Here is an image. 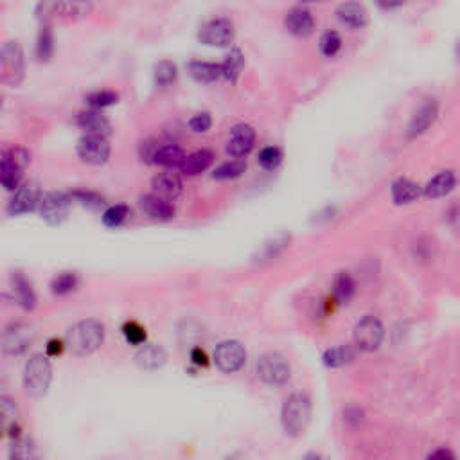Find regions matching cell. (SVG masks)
<instances>
[{
  "label": "cell",
  "mask_w": 460,
  "mask_h": 460,
  "mask_svg": "<svg viewBox=\"0 0 460 460\" xmlns=\"http://www.w3.org/2000/svg\"><path fill=\"white\" fill-rule=\"evenodd\" d=\"M167 354L162 347L153 344L143 345L135 354V363L144 370H157L166 363Z\"/></svg>",
  "instance_id": "7402d4cb"
},
{
  "label": "cell",
  "mask_w": 460,
  "mask_h": 460,
  "mask_svg": "<svg viewBox=\"0 0 460 460\" xmlns=\"http://www.w3.org/2000/svg\"><path fill=\"white\" fill-rule=\"evenodd\" d=\"M190 360H193V363H196L198 367L209 365V358H207L205 351H202L200 347H196V349L190 351Z\"/></svg>",
  "instance_id": "7dc6e473"
},
{
  "label": "cell",
  "mask_w": 460,
  "mask_h": 460,
  "mask_svg": "<svg viewBox=\"0 0 460 460\" xmlns=\"http://www.w3.org/2000/svg\"><path fill=\"white\" fill-rule=\"evenodd\" d=\"M354 360V353L349 345H337L324 353V363L331 369H340V367L349 365Z\"/></svg>",
  "instance_id": "f546056e"
},
{
  "label": "cell",
  "mask_w": 460,
  "mask_h": 460,
  "mask_svg": "<svg viewBox=\"0 0 460 460\" xmlns=\"http://www.w3.org/2000/svg\"><path fill=\"white\" fill-rule=\"evenodd\" d=\"M9 460H36V452L31 440L16 439L9 449Z\"/></svg>",
  "instance_id": "ab89813d"
},
{
  "label": "cell",
  "mask_w": 460,
  "mask_h": 460,
  "mask_svg": "<svg viewBox=\"0 0 460 460\" xmlns=\"http://www.w3.org/2000/svg\"><path fill=\"white\" fill-rule=\"evenodd\" d=\"M128 218H130V207L124 205V203L108 207L103 212V223L108 229H119L121 225L126 223Z\"/></svg>",
  "instance_id": "836d02e7"
},
{
  "label": "cell",
  "mask_w": 460,
  "mask_h": 460,
  "mask_svg": "<svg viewBox=\"0 0 460 460\" xmlns=\"http://www.w3.org/2000/svg\"><path fill=\"white\" fill-rule=\"evenodd\" d=\"M243 67H245V56L239 49H232L229 54L225 56V60L222 61V74L226 81L236 83L241 74Z\"/></svg>",
  "instance_id": "f1b7e54d"
},
{
  "label": "cell",
  "mask_w": 460,
  "mask_h": 460,
  "mask_svg": "<svg viewBox=\"0 0 460 460\" xmlns=\"http://www.w3.org/2000/svg\"><path fill=\"white\" fill-rule=\"evenodd\" d=\"M42 196L40 190L36 189L31 183L20 186V189L15 190V195L11 196L8 203V214L9 216H20L25 212H31L36 205H40Z\"/></svg>",
  "instance_id": "4fadbf2b"
},
{
  "label": "cell",
  "mask_w": 460,
  "mask_h": 460,
  "mask_svg": "<svg viewBox=\"0 0 460 460\" xmlns=\"http://www.w3.org/2000/svg\"><path fill=\"white\" fill-rule=\"evenodd\" d=\"M311 419V401L302 392H295L286 397L281 410V420L286 433L301 435Z\"/></svg>",
  "instance_id": "7a4b0ae2"
},
{
  "label": "cell",
  "mask_w": 460,
  "mask_h": 460,
  "mask_svg": "<svg viewBox=\"0 0 460 460\" xmlns=\"http://www.w3.org/2000/svg\"><path fill=\"white\" fill-rule=\"evenodd\" d=\"M186 159L187 155L182 147L176 146V144H166V146H160L159 151H157L155 164L167 167V169H173V167H182Z\"/></svg>",
  "instance_id": "83f0119b"
},
{
  "label": "cell",
  "mask_w": 460,
  "mask_h": 460,
  "mask_svg": "<svg viewBox=\"0 0 460 460\" xmlns=\"http://www.w3.org/2000/svg\"><path fill=\"white\" fill-rule=\"evenodd\" d=\"M11 284H13V293H15L16 302L24 308V310H32L36 304V295L32 291L31 284H29L28 279L20 274V272H16L13 274L11 277Z\"/></svg>",
  "instance_id": "484cf974"
},
{
  "label": "cell",
  "mask_w": 460,
  "mask_h": 460,
  "mask_svg": "<svg viewBox=\"0 0 460 460\" xmlns=\"http://www.w3.org/2000/svg\"><path fill=\"white\" fill-rule=\"evenodd\" d=\"M255 373H258V377L265 385L281 387L290 380L291 367L282 354L266 353L259 358Z\"/></svg>",
  "instance_id": "277c9868"
},
{
  "label": "cell",
  "mask_w": 460,
  "mask_h": 460,
  "mask_svg": "<svg viewBox=\"0 0 460 460\" xmlns=\"http://www.w3.org/2000/svg\"><path fill=\"white\" fill-rule=\"evenodd\" d=\"M426 460H456V455L449 448H437L430 453Z\"/></svg>",
  "instance_id": "bcb514c9"
},
{
  "label": "cell",
  "mask_w": 460,
  "mask_h": 460,
  "mask_svg": "<svg viewBox=\"0 0 460 460\" xmlns=\"http://www.w3.org/2000/svg\"><path fill=\"white\" fill-rule=\"evenodd\" d=\"M159 144H157V140L153 139H147V140H143L139 146V155L140 159H143V162H147V164H155V157H157V151H159Z\"/></svg>",
  "instance_id": "ee69618b"
},
{
  "label": "cell",
  "mask_w": 460,
  "mask_h": 460,
  "mask_svg": "<svg viewBox=\"0 0 460 460\" xmlns=\"http://www.w3.org/2000/svg\"><path fill=\"white\" fill-rule=\"evenodd\" d=\"M246 171V162L241 159L229 160V162H223L222 166H218L212 173V178L214 180H236L243 175Z\"/></svg>",
  "instance_id": "d6a6232c"
},
{
  "label": "cell",
  "mask_w": 460,
  "mask_h": 460,
  "mask_svg": "<svg viewBox=\"0 0 460 460\" xmlns=\"http://www.w3.org/2000/svg\"><path fill=\"white\" fill-rule=\"evenodd\" d=\"M119 95L114 90H95L90 92V94L85 97V103L92 108V110H103V108L111 107V104L117 103Z\"/></svg>",
  "instance_id": "d590c367"
},
{
  "label": "cell",
  "mask_w": 460,
  "mask_h": 460,
  "mask_svg": "<svg viewBox=\"0 0 460 460\" xmlns=\"http://www.w3.org/2000/svg\"><path fill=\"white\" fill-rule=\"evenodd\" d=\"M71 200L78 202L80 205L87 207L90 210H99L101 207H104V198L99 195V193H95V190H87V189H75L72 190Z\"/></svg>",
  "instance_id": "e575fe53"
},
{
  "label": "cell",
  "mask_w": 460,
  "mask_h": 460,
  "mask_svg": "<svg viewBox=\"0 0 460 460\" xmlns=\"http://www.w3.org/2000/svg\"><path fill=\"white\" fill-rule=\"evenodd\" d=\"M78 155L83 162L92 166H101L110 157V144L107 137L99 135H85L78 143Z\"/></svg>",
  "instance_id": "8fae6325"
},
{
  "label": "cell",
  "mask_w": 460,
  "mask_h": 460,
  "mask_svg": "<svg viewBox=\"0 0 460 460\" xmlns=\"http://www.w3.org/2000/svg\"><path fill=\"white\" fill-rule=\"evenodd\" d=\"M437 111H439V107H437L435 99H428L426 103L420 104L419 110L413 114L412 123L408 126V137H417L420 133H425L435 121Z\"/></svg>",
  "instance_id": "d6986e66"
},
{
  "label": "cell",
  "mask_w": 460,
  "mask_h": 460,
  "mask_svg": "<svg viewBox=\"0 0 460 460\" xmlns=\"http://www.w3.org/2000/svg\"><path fill=\"white\" fill-rule=\"evenodd\" d=\"M65 349V341L63 340H51L47 344V354L49 356H58L61 351Z\"/></svg>",
  "instance_id": "c3c4849f"
},
{
  "label": "cell",
  "mask_w": 460,
  "mask_h": 460,
  "mask_svg": "<svg viewBox=\"0 0 460 460\" xmlns=\"http://www.w3.org/2000/svg\"><path fill=\"white\" fill-rule=\"evenodd\" d=\"M153 75H155V83L159 87H169L178 78V68H176V65L173 61L164 60L155 65V74Z\"/></svg>",
  "instance_id": "8d00e7d4"
},
{
  "label": "cell",
  "mask_w": 460,
  "mask_h": 460,
  "mask_svg": "<svg viewBox=\"0 0 460 460\" xmlns=\"http://www.w3.org/2000/svg\"><path fill=\"white\" fill-rule=\"evenodd\" d=\"M302 460H327V459H324V456L318 455V453H308Z\"/></svg>",
  "instance_id": "681fc988"
},
{
  "label": "cell",
  "mask_w": 460,
  "mask_h": 460,
  "mask_svg": "<svg viewBox=\"0 0 460 460\" xmlns=\"http://www.w3.org/2000/svg\"><path fill=\"white\" fill-rule=\"evenodd\" d=\"M0 67H2V78L6 83L18 85L24 80L25 61L24 51L18 42H8L0 52Z\"/></svg>",
  "instance_id": "8992f818"
},
{
  "label": "cell",
  "mask_w": 460,
  "mask_h": 460,
  "mask_svg": "<svg viewBox=\"0 0 460 460\" xmlns=\"http://www.w3.org/2000/svg\"><path fill=\"white\" fill-rule=\"evenodd\" d=\"M459 52H460V44H459Z\"/></svg>",
  "instance_id": "816d5d0a"
},
{
  "label": "cell",
  "mask_w": 460,
  "mask_h": 460,
  "mask_svg": "<svg viewBox=\"0 0 460 460\" xmlns=\"http://www.w3.org/2000/svg\"><path fill=\"white\" fill-rule=\"evenodd\" d=\"M341 49V36L337 31H327L320 36V52L327 58H333Z\"/></svg>",
  "instance_id": "60d3db41"
},
{
  "label": "cell",
  "mask_w": 460,
  "mask_h": 460,
  "mask_svg": "<svg viewBox=\"0 0 460 460\" xmlns=\"http://www.w3.org/2000/svg\"><path fill=\"white\" fill-rule=\"evenodd\" d=\"M353 337L358 349L365 351V353H373L383 341L385 329H383V324L380 322V318L367 315V317H363L354 325Z\"/></svg>",
  "instance_id": "52a82bcc"
},
{
  "label": "cell",
  "mask_w": 460,
  "mask_h": 460,
  "mask_svg": "<svg viewBox=\"0 0 460 460\" xmlns=\"http://www.w3.org/2000/svg\"><path fill=\"white\" fill-rule=\"evenodd\" d=\"M104 340V325L99 320H83L72 325L65 334V347L74 356H88L101 347Z\"/></svg>",
  "instance_id": "6da1fadb"
},
{
  "label": "cell",
  "mask_w": 460,
  "mask_h": 460,
  "mask_svg": "<svg viewBox=\"0 0 460 460\" xmlns=\"http://www.w3.org/2000/svg\"><path fill=\"white\" fill-rule=\"evenodd\" d=\"M0 406H2V417H4L6 428L9 426V423H15L16 419V406L9 397H2L0 399Z\"/></svg>",
  "instance_id": "f6af8a7d"
},
{
  "label": "cell",
  "mask_w": 460,
  "mask_h": 460,
  "mask_svg": "<svg viewBox=\"0 0 460 460\" xmlns=\"http://www.w3.org/2000/svg\"><path fill=\"white\" fill-rule=\"evenodd\" d=\"M189 75L198 83H212V81L223 78L222 74V63H214V61H190L187 65Z\"/></svg>",
  "instance_id": "603a6c76"
},
{
  "label": "cell",
  "mask_w": 460,
  "mask_h": 460,
  "mask_svg": "<svg viewBox=\"0 0 460 460\" xmlns=\"http://www.w3.org/2000/svg\"><path fill=\"white\" fill-rule=\"evenodd\" d=\"M198 38L210 47H226L234 40V25L226 18H214L203 25Z\"/></svg>",
  "instance_id": "30bf717a"
},
{
  "label": "cell",
  "mask_w": 460,
  "mask_h": 460,
  "mask_svg": "<svg viewBox=\"0 0 460 460\" xmlns=\"http://www.w3.org/2000/svg\"><path fill=\"white\" fill-rule=\"evenodd\" d=\"M123 333L124 338H126L131 345H140L146 341V331H144L143 325H139L137 322H126V324L123 325Z\"/></svg>",
  "instance_id": "b9f144b4"
},
{
  "label": "cell",
  "mask_w": 460,
  "mask_h": 460,
  "mask_svg": "<svg viewBox=\"0 0 460 460\" xmlns=\"http://www.w3.org/2000/svg\"><path fill=\"white\" fill-rule=\"evenodd\" d=\"M392 200L396 205H406V203L416 202L423 193V187L417 186L413 180L410 178H397L392 183Z\"/></svg>",
  "instance_id": "cb8c5ba5"
},
{
  "label": "cell",
  "mask_w": 460,
  "mask_h": 460,
  "mask_svg": "<svg viewBox=\"0 0 460 460\" xmlns=\"http://www.w3.org/2000/svg\"><path fill=\"white\" fill-rule=\"evenodd\" d=\"M68 207H71V196L63 193H47L42 196V202L38 205L40 216L47 225H61L67 219Z\"/></svg>",
  "instance_id": "9c48e42d"
},
{
  "label": "cell",
  "mask_w": 460,
  "mask_h": 460,
  "mask_svg": "<svg viewBox=\"0 0 460 460\" xmlns=\"http://www.w3.org/2000/svg\"><path fill=\"white\" fill-rule=\"evenodd\" d=\"M212 160H214L212 151H210V150H198V151H195V153L187 155V159L183 160L180 171H182L183 175H187V176L200 175V173H203V171H205L207 167L212 164Z\"/></svg>",
  "instance_id": "d4e9b609"
},
{
  "label": "cell",
  "mask_w": 460,
  "mask_h": 460,
  "mask_svg": "<svg viewBox=\"0 0 460 460\" xmlns=\"http://www.w3.org/2000/svg\"><path fill=\"white\" fill-rule=\"evenodd\" d=\"M54 15L63 18H81L88 15L92 9L90 2H52Z\"/></svg>",
  "instance_id": "4dcf8cb0"
},
{
  "label": "cell",
  "mask_w": 460,
  "mask_h": 460,
  "mask_svg": "<svg viewBox=\"0 0 460 460\" xmlns=\"http://www.w3.org/2000/svg\"><path fill=\"white\" fill-rule=\"evenodd\" d=\"M78 284H80V279H78V275L72 274V272H65V274L58 275V277L52 281L51 288H52V293L54 295H68V293H72L75 288H78Z\"/></svg>",
  "instance_id": "f35d334b"
},
{
  "label": "cell",
  "mask_w": 460,
  "mask_h": 460,
  "mask_svg": "<svg viewBox=\"0 0 460 460\" xmlns=\"http://www.w3.org/2000/svg\"><path fill=\"white\" fill-rule=\"evenodd\" d=\"M52 52H54V38H52V29L51 25L45 24L40 29L38 40H36V58L38 61H49L51 60Z\"/></svg>",
  "instance_id": "1f68e13d"
},
{
  "label": "cell",
  "mask_w": 460,
  "mask_h": 460,
  "mask_svg": "<svg viewBox=\"0 0 460 460\" xmlns=\"http://www.w3.org/2000/svg\"><path fill=\"white\" fill-rule=\"evenodd\" d=\"M151 187H153V195L160 196V198L173 202L182 195V180L175 175V173H159L151 180Z\"/></svg>",
  "instance_id": "e0dca14e"
},
{
  "label": "cell",
  "mask_w": 460,
  "mask_h": 460,
  "mask_svg": "<svg viewBox=\"0 0 460 460\" xmlns=\"http://www.w3.org/2000/svg\"><path fill=\"white\" fill-rule=\"evenodd\" d=\"M189 126L195 133H205V131H209L210 126H212V117H210L209 111H200V114H196L195 117L189 121Z\"/></svg>",
  "instance_id": "7bdbcfd3"
},
{
  "label": "cell",
  "mask_w": 460,
  "mask_h": 460,
  "mask_svg": "<svg viewBox=\"0 0 460 460\" xmlns=\"http://www.w3.org/2000/svg\"><path fill=\"white\" fill-rule=\"evenodd\" d=\"M282 159H284V153H282L281 147L266 146V147H262L261 153H259L258 162L261 164L262 169L275 171L279 166H281Z\"/></svg>",
  "instance_id": "74e56055"
},
{
  "label": "cell",
  "mask_w": 460,
  "mask_h": 460,
  "mask_svg": "<svg viewBox=\"0 0 460 460\" xmlns=\"http://www.w3.org/2000/svg\"><path fill=\"white\" fill-rule=\"evenodd\" d=\"M337 16L341 24L351 29L365 28L367 22H369L367 9L361 4H358V2H347V4L338 6Z\"/></svg>",
  "instance_id": "44dd1931"
},
{
  "label": "cell",
  "mask_w": 460,
  "mask_h": 460,
  "mask_svg": "<svg viewBox=\"0 0 460 460\" xmlns=\"http://www.w3.org/2000/svg\"><path fill=\"white\" fill-rule=\"evenodd\" d=\"M226 460H248V459H246V456H243V455H232V456H229Z\"/></svg>",
  "instance_id": "f907efd6"
},
{
  "label": "cell",
  "mask_w": 460,
  "mask_h": 460,
  "mask_svg": "<svg viewBox=\"0 0 460 460\" xmlns=\"http://www.w3.org/2000/svg\"><path fill=\"white\" fill-rule=\"evenodd\" d=\"M356 291V282L349 272H340L333 281V302L347 304Z\"/></svg>",
  "instance_id": "4316f807"
},
{
  "label": "cell",
  "mask_w": 460,
  "mask_h": 460,
  "mask_svg": "<svg viewBox=\"0 0 460 460\" xmlns=\"http://www.w3.org/2000/svg\"><path fill=\"white\" fill-rule=\"evenodd\" d=\"M255 144V130L250 124H236L226 139V153L236 159H243Z\"/></svg>",
  "instance_id": "7c38bea8"
},
{
  "label": "cell",
  "mask_w": 460,
  "mask_h": 460,
  "mask_svg": "<svg viewBox=\"0 0 460 460\" xmlns=\"http://www.w3.org/2000/svg\"><path fill=\"white\" fill-rule=\"evenodd\" d=\"M246 361V351L239 341L226 340L216 345L214 363L222 373L232 374L241 369Z\"/></svg>",
  "instance_id": "ba28073f"
},
{
  "label": "cell",
  "mask_w": 460,
  "mask_h": 460,
  "mask_svg": "<svg viewBox=\"0 0 460 460\" xmlns=\"http://www.w3.org/2000/svg\"><path fill=\"white\" fill-rule=\"evenodd\" d=\"M75 124L87 131V135H110V123L99 110H85L75 115Z\"/></svg>",
  "instance_id": "2e32d148"
},
{
  "label": "cell",
  "mask_w": 460,
  "mask_h": 460,
  "mask_svg": "<svg viewBox=\"0 0 460 460\" xmlns=\"http://www.w3.org/2000/svg\"><path fill=\"white\" fill-rule=\"evenodd\" d=\"M286 29L295 36H310L315 29V16L305 6H295L286 13Z\"/></svg>",
  "instance_id": "9a60e30c"
},
{
  "label": "cell",
  "mask_w": 460,
  "mask_h": 460,
  "mask_svg": "<svg viewBox=\"0 0 460 460\" xmlns=\"http://www.w3.org/2000/svg\"><path fill=\"white\" fill-rule=\"evenodd\" d=\"M456 186V175L453 173V171H440V173H437L433 178H430L428 182H426V186L423 187V195L426 196V198H442V196L449 195L453 189H455Z\"/></svg>",
  "instance_id": "ac0fdd59"
},
{
  "label": "cell",
  "mask_w": 460,
  "mask_h": 460,
  "mask_svg": "<svg viewBox=\"0 0 460 460\" xmlns=\"http://www.w3.org/2000/svg\"><path fill=\"white\" fill-rule=\"evenodd\" d=\"M52 380V369L47 356L35 354L29 358L24 369V389L29 396L42 397L47 392Z\"/></svg>",
  "instance_id": "3957f363"
},
{
  "label": "cell",
  "mask_w": 460,
  "mask_h": 460,
  "mask_svg": "<svg viewBox=\"0 0 460 460\" xmlns=\"http://www.w3.org/2000/svg\"><path fill=\"white\" fill-rule=\"evenodd\" d=\"M29 153L24 147H11L2 153V186L6 190L20 189L24 167L29 164Z\"/></svg>",
  "instance_id": "5b68a950"
},
{
  "label": "cell",
  "mask_w": 460,
  "mask_h": 460,
  "mask_svg": "<svg viewBox=\"0 0 460 460\" xmlns=\"http://www.w3.org/2000/svg\"><path fill=\"white\" fill-rule=\"evenodd\" d=\"M140 209H143L150 218L160 219V222H167V219L175 218V207H173V203L160 198V196L153 195V193L144 195L143 198H140Z\"/></svg>",
  "instance_id": "ffe728a7"
},
{
  "label": "cell",
  "mask_w": 460,
  "mask_h": 460,
  "mask_svg": "<svg viewBox=\"0 0 460 460\" xmlns=\"http://www.w3.org/2000/svg\"><path fill=\"white\" fill-rule=\"evenodd\" d=\"M29 344H31V331L24 324L9 325L2 333V347L6 353L13 354V356L25 353Z\"/></svg>",
  "instance_id": "5bb4252c"
}]
</instances>
